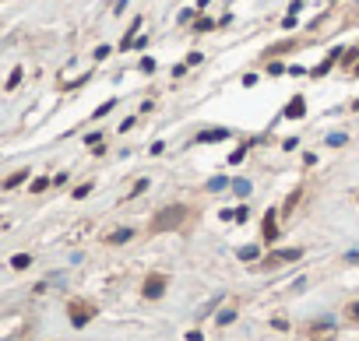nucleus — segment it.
Here are the masks:
<instances>
[{"label":"nucleus","mask_w":359,"mask_h":341,"mask_svg":"<svg viewBox=\"0 0 359 341\" xmlns=\"http://www.w3.org/2000/svg\"><path fill=\"white\" fill-rule=\"evenodd\" d=\"M226 187V176H215V180H208V190H222Z\"/></svg>","instance_id":"19"},{"label":"nucleus","mask_w":359,"mask_h":341,"mask_svg":"<svg viewBox=\"0 0 359 341\" xmlns=\"http://www.w3.org/2000/svg\"><path fill=\"white\" fill-rule=\"evenodd\" d=\"M299 257H303V250H278V254H271V264H289Z\"/></svg>","instance_id":"7"},{"label":"nucleus","mask_w":359,"mask_h":341,"mask_svg":"<svg viewBox=\"0 0 359 341\" xmlns=\"http://www.w3.org/2000/svg\"><path fill=\"white\" fill-rule=\"evenodd\" d=\"M194 32H212V21H208V18H201L197 25H194Z\"/></svg>","instance_id":"20"},{"label":"nucleus","mask_w":359,"mask_h":341,"mask_svg":"<svg viewBox=\"0 0 359 341\" xmlns=\"http://www.w3.org/2000/svg\"><path fill=\"white\" fill-rule=\"evenodd\" d=\"M349 317H352V320H359V303H352V306H349Z\"/></svg>","instance_id":"21"},{"label":"nucleus","mask_w":359,"mask_h":341,"mask_svg":"<svg viewBox=\"0 0 359 341\" xmlns=\"http://www.w3.org/2000/svg\"><path fill=\"white\" fill-rule=\"evenodd\" d=\"M141 292H144V299H159V295L166 292V278H162V274H148Z\"/></svg>","instance_id":"3"},{"label":"nucleus","mask_w":359,"mask_h":341,"mask_svg":"<svg viewBox=\"0 0 359 341\" xmlns=\"http://www.w3.org/2000/svg\"><path fill=\"white\" fill-rule=\"evenodd\" d=\"M349 137L345 134H327V144H331V148H338V144H345Z\"/></svg>","instance_id":"18"},{"label":"nucleus","mask_w":359,"mask_h":341,"mask_svg":"<svg viewBox=\"0 0 359 341\" xmlns=\"http://www.w3.org/2000/svg\"><path fill=\"white\" fill-rule=\"evenodd\" d=\"M46 187H50V180H46V176H36V180H32V194H42Z\"/></svg>","instance_id":"12"},{"label":"nucleus","mask_w":359,"mask_h":341,"mask_svg":"<svg viewBox=\"0 0 359 341\" xmlns=\"http://www.w3.org/2000/svg\"><path fill=\"white\" fill-rule=\"evenodd\" d=\"M303 113H306V99H303V95H292V99H289V106L282 109V116H286V120H299Z\"/></svg>","instance_id":"4"},{"label":"nucleus","mask_w":359,"mask_h":341,"mask_svg":"<svg viewBox=\"0 0 359 341\" xmlns=\"http://www.w3.org/2000/svg\"><path fill=\"white\" fill-rule=\"evenodd\" d=\"M25 176H28L25 169H21V172H14V176H7V180H4V187H7V190H11V187H18V183L25 180Z\"/></svg>","instance_id":"13"},{"label":"nucleus","mask_w":359,"mask_h":341,"mask_svg":"<svg viewBox=\"0 0 359 341\" xmlns=\"http://www.w3.org/2000/svg\"><path fill=\"white\" fill-rule=\"evenodd\" d=\"M28 264H32V257H28V254H14V260H11V268H28Z\"/></svg>","instance_id":"10"},{"label":"nucleus","mask_w":359,"mask_h":341,"mask_svg":"<svg viewBox=\"0 0 359 341\" xmlns=\"http://www.w3.org/2000/svg\"><path fill=\"white\" fill-rule=\"evenodd\" d=\"M18 81H21V67H14L11 78H7V92H14V88H18Z\"/></svg>","instance_id":"11"},{"label":"nucleus","mask_w":359,"mask_h":341,"mask_svg":"<svg viewBox=\"0 0 359 341\" xmlns=\"http://www.w3.org/2000/svg\"><path fill=\"white\" fill-rule=\"evenodd\" d=\"M187 218V207L183 204H176V207H166V211H159L155 215V222H152V229L155 232H166V229H176L180 222Z\"/></svg>","instance_id":"1"},{"label":"nucleus","mask_w":359,"mask_h":341,"mask_svg":"<svg viewBox=\"0 0 359 341\" xmlns=\"http://www.w3.org/2000/svg\"><path fill=\"white\" fill-rule=\"evenodd\" d=\"M233 190H236L239 197H247V194H250V183H247V180H236V183H233Z\"/></svg>","instance_id":"16"},{"label":"nucleus","mask_w":359,"mask_h":341,"mask_svg":"<svg viewBox=\"0 0 359 341\" xmlns=\"http://www.w3.org/2000/svg\"><path fill=\"white\" fill-rule=\"evenodd\" d=\"M212 141H229V130L226 127H212V130H201L197 144H212Z\"/></svg>","instance_id":"5"},{"label":"nucleus","mask_w":359,"mask_h":341,"mask_svg":"<svg viewBox=\"0 0 359 341\" xmlns=\"http://www.w3.org/2000/svg\"><path fill=\"white\" fill-rule=\"evenodd\" d=\"M113 106H116V99H109V102H102V106H99V109H95L92 116H95V120H102V116H109V113H113Z\"/></svg>","instance_id":"8"},{"label":"nucleus","mask_w":359,"mask_h":341,"mask_svg":"<svg viewBox=\"0 0 359 341\" xmlns=\"http://www.w3.org/2000/svg\"><path fill=\"white\" fill-rule=\"evenodd\" d=\"M88 190H92V183H81V187H74V201H85V197H88Z\"/></svg>","instance_id":"15"},{"label":"nucleus","mask_w":359,"mask_h":341,"mask_svg":"<svg viewBox=\"0 0 359 341\" xmlns=\"http://www.w3.org/2000/svg\"><path fill=\"white\" fill-rule=\"evenodd\" d=\"M275 222H278V211L271 207V211L264 215V239H268V243H271L275 236H278V225H275Z\"/></svg>","instance_id":"6"},{"label":"nucleus","mask_w":359,"mask_h":341,"mask_svg":"<svg viewBox=\"0 0 359 341\" xmlns=\"http://www.w3.org/2000/svg\"><path fill=\"white\" fill-rule=\"evenodd\" d=\"M233 320H236L233 309H222V313H218V324H222V327H226V324H233Z\"/></svg>","instance_id":"17"},{"label":"nucleus","mask_w":359,"mask_h":341,"mask_svg":"<svg viewBox=\"0 0 359 341\" xmlns=\"http://www.w3.org/2000/svg\"><path fill=\"white\" fill-rule=\"evenodd\" d=\"M349 260H356V264H359V250H352V254H349Z\"/></svg>","instance_id":"22"},{"label":"nucleus","mask_w":359,"mask_h":341,"mask_svg":"<svg viewBox=\"0 0 359 341\" xmlns=\"http://www.w3.org/2000/svg\"><path fill=\"white\" fill-rule=\"evenodd\" d=\"M92 317H95V306H88V303H71V324H74V327H85Z\"/></svg>","instance_id":"2"},{"label":"nucleus","mask_w":359,"mask_h":341,"mask_svg":"<svg viewBox=\"0 0 359 341\" xmlns=\"http://www.w3.org/2000/svg\"><path fill=\"white\" fill-rule=\"evenodd\" d=\"M257 257V246H239V260H253Z\"/></svg>","instance_id":"14"},{"label":"nucleus","mask_w":359,"mask_h":341,"mask_svg":"<svg viewBox=\"0 0 359 341\" xmlns=\"http://www.w3.org/2000/svg\"><path fill=\"white\" fill-rule=\"evenodd\" d=\"M130 236H134V229H116V232L109 236V243H127Z\"/></svg>","instance_id":"9"}]
</instances>
